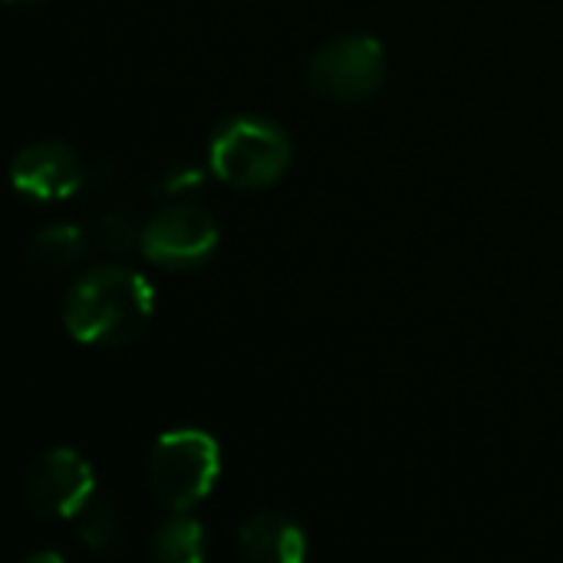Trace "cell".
<instances>
[{"instance_id": "obj_10", "label": "cell", "mask_w": 563, "mask_h": 563, "mask_svg": "<svg viewBox=\"0 0 563 563\" xmlns=\"http://www.w3.org/2000/svg\"><path fill=\"white\" fill-rule=\"evenodd\" d=\"M152 558L162 563H201L205 528L191 515L172 511L152 534Z\"/></svg>"}, {"instance_id": "obj_6", "label": "cell", "mask_w": 563, "mask_h": 563, "mask_svg": "<svg viewBox=\"0 0 563 563\" xmlns=\"http://www.w3.org/2000/svg\"><path fill=\"white\" fill-rule=\"evenodd\" d=\"M92 495H96V478L89 462L66 445H53L40 452L23 475V501L40 518L73 521V515Z\"/></svg>"}, {"instance_id": "obj_13", "label": "cell", "mask_w": 563, "mask_h": 563, "mask_svg": "<svg viewBox=\"0 0 563 563\" xmlns=\"http://www.w3.org/2000/svg\"><path fill=\"white\" fill-rule=\"evenodd\" d=\"M205 188V172L191 162H172L152 178V191L165 201H188Z\"/></svg>"}, {"instance_id": "obj_14", "label": "cell", "mask_w": 563, "mask_h": 563, "mask_svg": "<svg viewBox=\"0 0 563 563\" xmlns=\"http://www.w3.org/2000/svg\"><path fill=\"white\" fill-rule=\"evenodd\" d=\"M40 561L59 563L63 561V554H56V551H43V554H30V558H26V563H40Z\"/></svg>"}, {"instance_id": "obj_12", "label": "cell", "mask_w": 563, "mask_h": 563, "mask_svg": "<svg viewBox=\"0 0 563 563\" xmlns=\"http://www.w3.org/2000/svg\"><path fill=\"white\" fill-rule=\"evenodd\" d=\"M92 241L96 247H102L106 254H132V251H142V228L135 224L132 214L125 211H106L99 221H96V231H92Z\"/></svg>"}, {"instance_id": "obj_7", "label": "cell", "mask_w": 563, "mask_h": 563, "mask_svg": "<svg viewBox=\"0 0 563 563\" xmlns=\"http://www.w3.org/2000/svg\"><path fill=\"white\" fill-rule=\"evenodd\" d=\"M10 181L33 201H63L86 185V168L66 142H33L13 155Z\"/></svg>"}, {"instance_id": "obj_2", "label": "cell", "mask_w": 563, "mask_h": 563, "mask_svg": "<svg viewBox=\"0 0 563 563\" xmlns=\"http://www.w3.org/2000/svg\"><path fill=\"white\" fill-rule=\"evenodd\" d=\"M290 158H294V145L287 129L257 112L221 119L208 142L211 175L244 191L274 185L287 172Z\"/></svg>"}, {"instance_id": "obj_8", "label": "cell", "mask_w": 563, "mask_h": 563, "mask_svg": "<svg viewBox=\"0 0 563 563\" xmlns=\"http://www.w3.org/2000/svg\"><path fill=\"white\" fill-rule=\"evenodd\" d=\"M238 551L254 563H300L307 558V534L280 511H257L238 528Z\"/></svg>"}, {"instance_id": "obj_11", "label": "cell", "mask_w": 563, "mask_h": 563, "mask_svg": "<svg viewBox=\"0 0 563 563\" xmlns=\"http://www.w3.org/2000/svg\"><path fill=\"white\" fill-rule=\"evenodd\" d=\"M73 528H76V538L99 558H112L122 548L119 515L112 511L109 501H102L96 495L73 515Z\"/></svg>"}, {"instance_id": "obj_4", "label": "cell", "mask_w": 563, "mask_h": 563, "mask_svg": "<svg viewBox=\"0 0 563 563\" xmlns=\"http://www.w3.org/2000/svg\"><path fill=\"white\" fill-rule=\"evenodd\" d=\"M386 79V49L376 36L343 33L313 49L307 59V82L333 102L369 99Z\"/></svg>"}, {"instance_id": "obj_5", "label": "cell", "mask_w": 563, "mask_h": 563, "mask_svg": "<svg viewBox=\"0 0 563 563\" xmlns=\"http://www.w3.org/2000/svg\"><path fill=\"white\" fill-rule=\"evenodd\" d=\"M221 231L208 208L198 201H168L142 224L145 261L165 271H195L218 251Z\"/></svg>"}, {"instance_id": "obj_1", "label": "cell", "mask_w": 563, "mask_h": 563, "mask_svg": "<svg viewBox=\"0 0 563 563\" xmlns=\"http://www.w3.org/2000/svg\"><path fill=\"white\" fill-rule=\"evenodd\" d=\"M152 313V284L119 264L82 274L63 300V327L82 346H122L148 327Z\"/></svg>"}, {"instance_id": "obj_15", "label": "cell", "mask_w": 563, "mask_h": 563, "mask_svg": "<svg viewBox=\"0 0 563 563\" xmlns=\"http://www.w3.org/2000/svg\"><path fill=\"white\" fill-rule=\"evenodd\" d=\"M16 3H33V0H16Z\"/></svg>"}, {"instance_id": "obj_3", "label": "cell", "mask_w": 563, "mask_h": 563, "mask_svg": "<svg viewBox=\"0 0 563 563\" xmlns=\"http://www.w3.org/2000/svg\"><path fill=\"white\" fill-rule=\"evenodd\" d=\"M221 475V445L201 429H172L155 439L145 465L148 492L168 511L201 505Z\"/></svg>"}, {"instance_id": "obj_9", "label": "cell", "mask_w": 563, "mask_h": 563, "mask_svg": "<svg viewBox=\"0 0 563 563\" xmlns=\"http://www.w3.org/2000/svg\"><path fill=\"white\" fill-rule=\"evenodd\" d=\"M89 234L79 224H46L26 241V261L36 271H69L82 261Z\"/></svg>"}]
</instances>
